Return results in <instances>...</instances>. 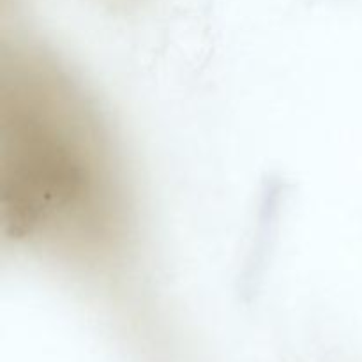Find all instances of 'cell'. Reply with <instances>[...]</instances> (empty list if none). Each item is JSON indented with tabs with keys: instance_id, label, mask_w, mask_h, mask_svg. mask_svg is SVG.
<instances>
[{
	"instance_id": "6da1fadb",
	"label": "cell",
	"mask_w": 362,
	"mask_h": 362,
	"mask_svg": "<svg viewBox=\"0 0 362 362\" xmlns=\"http://www.w3.org/2000/svg\"><path fill=\"white\" fill-rule=\"evenodd\" d=\"M0 180L7 239L108 269L129 250L131 193L108 126L52 57L18 49L2 74Z\"/></svg>"
}]
</instances>
